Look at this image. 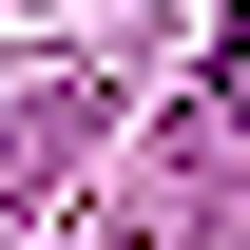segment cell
Segmentation results:
<instances>
[{
    "label": "cell",
    "instance_id": "cell-1",
    "mask_svg": "<svg viewBox=\"0 0 250 250\" xmlns=\"http://www.w3.org/2000/svg\"><path fill=\"white\" fill-rule=\"evenodd\" d=\"M212 154H250V0H231V39H212Z\"/></svg>",
    "mask_w": 250,
    "mask_h": 250
}]
</instances>
